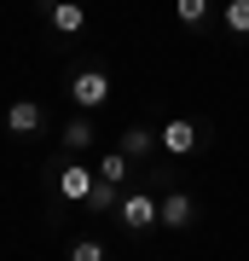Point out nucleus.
<instances>
[{
    "label": "nucleus",
    "mask_w": 249,
    "mask_h": 261,
    "mask_svg": "<svg viewBox=\"0 0 249 261\" xmlns=\"http://www.w3.org/2000/svg\"><path fill=\"white\" fill-rule=\"evenodd\" d=\"M174 18H180L185 29H203V23H209V0H174Z\"/></svg>",
    "instance_id": "ddd939ff"
},
{
    "label": "nucleus",
    "mask_w": 249,
    "mask_h": 261,
    "mask_svg": "<svg viewBox=\"0 0 249 261\" xmlns=\"http://www.w3.org/2000/svg\"><path fill=\"white\" fill-rule=\"evenodd\" d=\"M191 221H197V197L185 186H168L162 203H157V226H162V232H185Z\"/></svg>",
    "instance_id": "20e7f679"
},
{
    "label": "nucleus",
    "mask_w": 249,
    "mask_h": 261,
    "mask_svg": "<svg viewBox=\"0 0 249 261\" xmlns=\"http://www.w3.org/2000/svg\"><path fill=\"white\" fill-rule=\"evenodd\" d=\"M157 203L162 197L151 192V186H139V192H122V203H116V226L122 232H151V226H157Z\"/></svg>",
    "instance_id": "f257e3e1"
},
{
    "label": "nucleus",
    "mask_w": 249,
    "mask_h": 261,
    "mask_svg": "<svg viewBox=\"0 0 249 261\" xmlns=\"http://www.w3.org/2000/svg\"><path fill=\"white\" fill-rule=\"evenodd\" d=\"M157 140H162L168 157H191L197 145H209V128H197L191 116H168L162 128H157Z\"/></svg>",
    "instance_id": "f03ea898"
},
{
    "label": "nucleus",
    "mask_w": 249,
    "mask_h": 261,
    "mask_svg": "<svg viewBox=\"0 0 249 261\" xmlns=\"http://www.w3.org/2000/svg\"><path fill=\"white\" fill-rule=\"evenodd\" d=\"M116 145L128 151L133 163H145V157H157V145H162V140H157L151 128H139V122H133V128H122V140H116Z\"/></svg>",
    "instance_id": "6e6552de"
},
{
    "label": "nucleus",
    "mask_w": 249,
    "mask_h": 261,
    "mask_svg": "<svg viewBox=\"0 0 249 261\" xmlns=\"http://www.w3.org/2000/svg\"><path fill=\"white\" fill-rule=\"evenodd\" d=\"M70 261H110V250L99 238H70Z\"/></svg>",
    "instance_id": "4468645a"
},
{
    "label": "nucleus",
    "mask_w": 249,
    "mask_h": 261,
    "mask_svg": "<svg viewBox=\"0 0 249 261\" xmlns=\"http://www.w3.org/2000/svg\"><path fill=\"white\" fill-rule=\"evenodd\" d=\"M46 23H52L58 35H81L87 12H81V0H46Z\"/></svg>",
    "instance_id": "0eeeda50"
},
{
    "label": "nucleus",
    "mask_w": 249,
    "mask_h": 261,
    "mask_svg": "<svg viewBox=\"0 0 249 261\" xmlns=\"http://www.w3.org/2000/svg\"><path fill=\"white\" fill-rule=\"evenodd\" d=\"M99 186V168H87V163H64L58 168V197H64V203H87V192Z\"/></svg>",
    "instance_id": "423d86ee"
},
{
    "label": "nucleus",
    "mask_w": 249,
    "mask_h": 261,
    "mask_svg": "<svg viewBox=\"0 0 249 261\" xmlns=\"http://www.w3.org/2000/svg\"><path fill=\"white\" fill-rule=\"evenodd\" d=\"M41 128H46V105H41V99H12V105H6V134L35 140Z\"/></svg>",
    "instance_id": "39448f33"
},
{
    "label": "nucleus",
    "mask_w": 249,
    "mask_h": 261,
    "mask_svg": "<svg viewBox=\"0 0 249 261\" xmlns=\"http://www.w3.org/2000/svg\"><path fill=\"white\" fill-rule=\"evenodd\" d=\"M226 35H238V41H249V0H226Z\"/></svg>",
    "instance_id": "9b49d317"
},
{
    "label": "nucleus",
    "mask_w": 249,
    "mask_h": 261,
    "mask_svg": "<svg viewBox=\"0 0 249 261\" xmlns=\"http://www.w3.org/2000/svg\"><path fill=\"white\" fill-rule=\"evenodd\" d=\"M64 93L81 105V111H99V105L110 99V75H104V70H93V64H81V70H70Z\"/></svg>",
    "instance_id": "7ed1b4c3"
},
{
    "label": "nucleus",
    "mask_w": 249,
    "mask_h": 261,
    "mask_svg": "<svg viewBox=\"0 0 249 261\" xmlns=\"http://www.w3.org/2000/svg\"><path fill=\"white\" fill-rule=\"evenodd\" d=\"M128 168H133V157H128L122 145H110V151L99 157V180H110V186H128Z\"/></svg>",
    "instance_id": "1a4fd4ad"
},
{
    "label": "nucleus",
    "mask_w": 249,
    "mask_h": 261,
    "mask_svg": "<svg viewBox=\"0 0 249 261\" xmlns=\"http://www.w3.org/2000/svg\"><path fill=\"white\" fill-rule=\"evenodd\" d=\"M116 203H122V186H110V180H99V186L87 192V203H81V209H87V215H110Z\"/></svg>",
    "instance_id": "9d476101"
},
{
    "label": "nucleus",
    "mask_w": 249,
    "mask_h": 261,
    "mask_svg": "<svg viewBox=\"0 0 249 261\" xmlns=\"http://www.w3.org/2000/svg\"><path fill=\"white\" fill-rule=\"evenodd\" d=\"M93 145V122L87 116H75V122H64V151L75 157V151H87Z\"/></svg>",
    "instance_id": "f8f14e48"
}]
</instances>
